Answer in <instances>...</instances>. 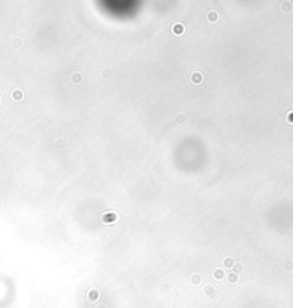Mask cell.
I'll return each mask as SVG.
<instances>
[{"label":"cell","instance_id":"cell-11","mask_svg":"<svg viewBox=\"0 0 293 308\" xmlns=\"http://www.w3.org/2000/svg\"><path fill=\"white\" fill-rule=\"evenodd\" d=\"M287 121H289L290 124H293V113H290L289 115H287Z\"/></svg>","mask_w":293,"mask_h":308},{"label":"cell","instance_id":"cell-4","mask_svg":"<svg viewBox=\"0 0 293 308\" xmlns=\"http://www.w3.org/2000/svg\"><path fill=\"white\" fill-rule=\"evenodd\" d=\"M207 20L208 22H211V23L217 22V20H219V13H217L215 10H210L207 13Z\"/></svg>","mask_w":293,"mask_h":308},{"label":"cell","instance_id":"cell-10","mask_svg":"<svg viewBox=\"0 0 293 308\" xmlns=\"http://www.w3.org/2000/svg\"><path fill=\"white\" fill-rule=\"evenodd\" d=\"M191 282H194V284L197 285V284L200 282V277H198V275H196V277H191Z\"/></svg>","mask_w":293,"mask_h":308},{"label":"cell","instance_id":"cell-5","mask_svg":"<svg viewBox=\"0 0 293 308\" xmlns=\"http://www.w3.org/2000/svg\"><path fill=\"white\" fill-rule=\"evenodd\" d=\"M72 81H73V84H81L82 82V75L79 74V72H75L73 75H72Z\"/></svg>","mask_w":293,"mask_h":308},{"label":"cell","instance_id":"cell-8","mask_svg":"<svg viewBox=\"0 0 293 308\" xmlns=\"http://www.w3.org/2000/svg\"><path fill=\"white\" fill-rule=\"evenodd\" d=\"M233 265V259L231 258H226L224 259V267H231Z\"/></svg>","mask_w":293,"mask_h":308},{"label":"cell","instance_id":"cell-2","mask_svg":"<svg viewBox=\"0 0 293 308\" xmlns=\"http://www.w3.org/2000/svg\"><path fill=\"white\" fill-rule=\"evenodd\" d=\"M116 218H118L116 213H114V212L111 213V212H109V213H105L104 216H102V220H104L105 223H111V222H115Z\"/></svg>","mask_w":293,"mask_h":308},{"label":"cell","instance_id":"cell-1","mask_svg":"<svg viewBox=\"0 0 293 308\" xmlns=\"http://www.w3.org/2000/svg\"><path fill=\"white\" fill-rule=\"evenodd\" d=\"M203 79H204V76H203V74H201V72H198V71L193 72V74H191V76H190V81H191L193 84H201V82H203Z\"/></svg>","mask_w":293,"mask_h":308},{"label":"cell","instance_id":"cell-7","mask_svg":"<svg viewBox=\"0 0 293 308\" xmlns=\"http://www.w3.org/2000/svg\"><path fill=\"white\" fill-rule=\"evenodd\" d=\"M177 123L178 124H184V123H186V115H178L177 117Z\"/></svg>","mask_w":293,"mask_h":308},{"label":"cell","instance_id":"cell-6","mask_svg":"<svg viewBox=\"0 0 293 308\" xmlns=\"http://www.w3.org/2000/svg\"><path fill=\"white\" fill-rule=\"evenodd\" d=\"M214 277H215L217 279H221V278H223V271H221V269H215V271H214Z\"/></svg>","mask_w":293,"mask_h":308},{"label":"cell","instance_id":"cell-3","mask_svg":"<svg viewBox=\"0 0 293 308\" xmlns=\"http://www.w3.org/2000/svg\"><path fill=\"white\" fill-rule=\"evenodd\" d=\"M172 33L177 35V36H181L184 33V25L181 23H175L174 26H172Z\"/></svg>","mask_w":293,"mask_h":308},{"label":"cell","instance_id":"cell-9","mask_svg":"<svg viewBox=\"0 0 293 308\" xmlns=\"http://www.w3.org/2000/svg\"><path fill=\"white\" fill-rule=\"evenodd\" d=\"M237 279H239L237 274H230V277H229V281H230V282H236Z\"/></svg>","mask_w":293,"mask_h":308}]
</instances>
